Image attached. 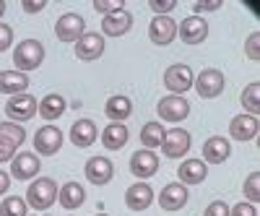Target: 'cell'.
<instances>
[{
  "instance_id": "obj_1",
  "label": "cell",
  "mask_w": 260,
  "mask_h": 216,
  "mask_svg": "<svg viewBox=\"0 0 260 216\" xmlns=\"http://www.w3.org/2000/svg\"><path fill=\"white\" fill-rule=\"evenodd\" d=\"M24 201L34 211H47L57 201V182L52 177H34V182L26 188Z\"/></svg>"
},
{
  "instance_id": "obj_2",
  "label": "cell",
  "mask_w": 260,
  "mask_h": 216,
  "mask_svg": "<svg viewBox=\"0 0 260 216\" xmlns=\"http://www.w3.org/2000/svg\"><path fill=\"white\" fill-rule=\"evenodd\" d=\"M42 60H45V47H42L39 39H24V42H18L16 50H13V66L21 73L37 71L42 66Z\"/></svg>"
},
{
  "instance_id": "obj_3",
  "label": "cell",
  "mask_w": 260,
  "mask_h": 216,
  "mask_svg": "<svg viewBox=\"0 0 260 216\" xmlns=\"http://www.w3.org/2000/svg\"><path fill=\"white\" fill-rule=\"evenodd\" d=\"M226 86V78L219 68H203L192 81V89L198 91L201 99H216Z\"/></svg>"
},
{
  "instance_id": "obj_4",
  "label": "cell",
  "mask_w": 260,
  "mask_h": 216,
  "mask_svg": "<svg viewBox=\"0 0 260 216\" xmlns=\"http://www.w3.org/2000/svg\"><path fill=\"white\" fill-rule=\"evenodd\" d=\"M192 81H195V73L185 63H175V66H169L164 71V86L175 97H185V91L192 89Z\"/></svg>"
},
{
  "instance_id": "obj_5",
  "label": "cell",
  "mask_w": 260,
  "mask_h": 216,
  "mask_svg": "<svg viewBox=\"0 0 260 216\" xmlns=\"http://www.w3.org/2000/svg\"><path fill=\"white\" fill-rule=\"evenodd\" d=\"M190 148H192V136L185 128H169V131H164L161 151L167 159H182V157H187Z\"/></svg>"
},
{
  "instance_id": "obj_6",
  "label": "cell",
  "mask_w": 260,
  "mask_h": 216,
  "mask_svg": "<svg viewBox=\"0 0 260 216\" xmlns=\"http://www.w3.org/2000/svg\"><path fill=\"white\" fill-rule=\"evenodd\" d=\"M62 148V131L57 125H42L34 133V151L37 157H55Z\"/></svg>"
},
{
  "instance_id": "obj_7",
  "label": "cell",
  "mask_w": 260,
  "mask_h": 216,
  "mask_svg": "<svg viewBox=\"0 0 260 216\" xmlns=\"http://www.w3.org/2000/svg\"><path fill=\"white\" fill-rule=\"evenodd\" d=\"M37 107H39L37 97H31V94H16V97H8V102H6V115H8L11 122L21 125V122H26V120H31L37 115Z\"/></svg>"
},
{
  "instance_id": "obj_8",
  "label": "cell",
  "mask_w": 260,
  "mask_h": 216,
  "mask_svg": "<svg viewBox=\"0 0 260 216\" xmlns=\"http://www.w3.org/2000/svg\"><path fill=\"white\" fill-rule=\"evenodd\" d=\"M159 172V157L156 151H148V148H138L133 157H130V175L138 177L141 182H146L148 177H154Z\"/></svg>"
},
{
  "instance_id": "obj_9",
  "label": "cell",
  "mask_w": 260,
  "mask_h": 216,
  "mask_svg": "<svg viewBox=\"0 0 260 216\" xmlns=\"http://www.w3.org/2000/svg\"><path fill=\"white\" fill-rule=\"evenodd\" d=\"M156 112L164 122H182L187 115H190V102L185 97H175V94H169V97H161L159 104H156Z\"/></svg>"
},
{
  "instance_id": "obj_10",
  "label": "cell",
  "mask_w": 260,
  "mask_h": 216,
  "mask_svg": "<svg viewBox=\"0 0 260 216\" xmlns=\"http://www.w3.org/2000/svg\"><path fill=\"white\" fill-rule=\"evenodd\" d=\"M39 169H42V162L34 151H21V154H16L11 159V177H16L21 182L34 180L39 175Z\"/></svg>"
},
{
  "instance_id": "obj_11",
  "label": "cell",
  "mask_w": 260,
  "mask_h": 216,
  "mask_svg": "<svg viewBox=\"0 0 260 216\" xmlns=\"http://www.w3.org/2000/svg\"><path fill=\"white\" fill-rule=\"evenodd\" d=\"M55 34L60 42H78L86 34V21L81 13H62L55 24Z\"/></svg>"
},
{
  "instance_id": "obj_12",
  "label": "cell",
  "mask_w": 260,
  "mask_h": 216,
  "mask_svg": "<svg viewBox=\"0 0 260 216\" xmlns=\"http://www.w3.org/2000/svg\"><path fill=\"white\" fill-rule=\"evenodd\" d=\"M83 172H86V180H89L91 185L102 188L115 177V164H112L110 157H91L89 162H86Z\"/></svg>"
},
{
  "instance_id": "obj_13",
  "label": "cell",
  "mask_w": 260,
  "mask_h": 216,
  "mask_svg": "<svg viewBox=\"0 0 260 216\" xmlns=\"http://www.w3.org/2000/svg\"><path fill=\"white\" fill-rule=\"evenodd\" d=\"M177 37V24L172 16H154V21L148 24V39L159 47L172 45V39Z\"/></svg>"
},
{
  "instance_id": "obj_14",
  "label": "cell",
  "mask_w": 260,
  "mask_h": 216,
  "mask_svg": "<svg viewBox=\"0 0 260 216\" xmlns=\"http://www.w3.org/2000/svg\"><path fill=\"white\" fill-rule=\"evenodd\" d=\"M177 34L185 45H201L208 37V21L201 16H187L182 18V24H177Z\"/></svg>"
},
{
  "instance_id": "obj_15",
  "label": "cell",
  "mask_w": 260,
  "mask_h": 216,
  "mask_svg": "<svg viewBox=\"0 0 260 216\" xmlns=\"http://www.w3.org/2000/svg\"><path fill=\"white\" fill-rule=\"evenodd\" d=\"M104 55V37L99 32H86L78 42H76V57L83 63L99 60Z\"/></svg>"
},
{
  "instance_id": "obj_16",
  "label": "cell",
  "mask_w": 260,
  "mask_h": 216,
  "mask_svg": "<svg viewBox=\"0 0 260 216\" xmlns=\"http://www.w3.org/2000/svg\"><path fill=\"white\" fill-rule=\"evenodd\" d=\"M151 203H154V188H151L148 182H133L127 190H125V206L130 211H146Z\"/></svg>"
},
{
  "instance_id": "obj_17",
  "label": "cell",
  "mask_w": 260,
  "mask_h": 216,
  "mask_svg": "<svg viewBox=\"0 0 260 216\" xmlns=\"http://www.w3.org/2000/svg\"><path fill=\"white\" fill-rule=\"evenodd\" d=\"M187 198H190V193H187V188H185L182 182H169V185H164L161 193H159V206L172 213V211L185 208Z\"/></svg>"
},
{
  "instance_id": "obj_18",
  "label": "cell",
  "mask_w": 260,
  "mask_h": 216,
  "mask_svg": "<svg viewBox=\"0 0 260 216\" xmlns=\"http://www.w3.org/2000/svg\"><path fill=\"white\" fill-rule=\"evenodd\" d=\"M257 131H260V122H257V117H252V115H237V117H232V122H229V136L234 138V141H240V143H247V141H252L255 136H257Z\"/></svg>"
},
{
  "instance_id": "obj_19",
  "label": "cell",
  "mask_w": 260,
  "mask_h": 216,
  "mask_svg": "<svg viewBox=\"0 0 260 216\" xmlns=\"http://www.w3.org/2000/svg\"><path fill=\"white\" fill-rule=\"evenodd\" d=\"M96 138H99V128H96L94 120L83 117V120H76L71 125V143L76 148H89Z\"/></svg>"
},
{
  "instance_id": "obj_20",
  "label": "cell",
  "mask_w": 260,
  "mask_h": 216,
  "mask_svg": "<svg viewBox=\"0 0 260 216\" xmlns=\"http://www.w3.org/2000/svg\"><path fill=\"white\" fill-rule=\"evenodd\" d=\"M130 26H133V16L125 8L115 11V13L102 18V37H125L130 32Z\"/></svg>"
},
{
  "instance_id": "obj_21",
  "label": "cell",
  "mask_w": 260,
  "mask_h": 216,
  "mask_svg": "<svg viewBox=\"0 0 260 216\" xmlns=\"http://www.w3.org/2000/svg\"><path fill=\"white\" fill-rule=\"evenodd\" d=\"M177 177L180 182L187 188V185H201L206 177H208V167L203 159H185L180 167H177Z\"/></svg>"
},
{
  "instance_id": "obj_22",
  "label": "cell",
  "mask_w": 260,
  "mask_h": 216,
  "mask_svg": "<svg viewBox=\"0 0 260 216\" xmlns=\"http://www.w3.org/2000/svg\"><path fill=\"white\" fill-rule=\"evenodd\" d=\"M232 154V146L224 136H211L203 143V162L206 164H224Z\"/></svg>"
},
{
  "instance_id": "obj_23",
  "label": "cell",
  "mask_w": 260,
  "mask_h": 216,
  "mask_svg": "<svg viewBox=\"0 0 260 216\" xmlns=\"http://www.w3.org/2000/svg\"><path fill=\"white\" fill-rule=\"evenodd\" d=\"M127 141H130V131L125 122H110L102 131V146L107 151H120V148H125Z\"/></svg>"
},
{
  "instance_id": "obj_24",
  "label": "cell",
  "mask_w": 260,
  "mask_h": 216,
  "mask_svg": "<svg viewBox=\"0 0 260 216\" xmlns=\"http://www.w3.org/2000/svg\"><path fill=\"white\" fill-rule=\"evenodd\" d=\"M104 115L110 117V122H125L130 115H133V102L125 94H112L104 104Z\"/></svg>"
},
{
  "instance_id": "obj_25",
  "label": "cell",
  "mask_w": 260,
  "mask_h": 216,
  "mask_svg": "<svg viewBox=\"0 0 260 216\" xmlns=\"http://www.w3.org/2000/svg\"><path fill=\"white\" fill-rule=\"evenodd\" d=\"M29 89V76L21 73V71H0V94H8V97H16V94H26Z\"/></svg>"
},
{
  "instance_id": "obj_26",
  "label": "cell",
  "mask_w": 260,
  "mask_h": 216,
  "mask_svg": "<svg viewBox=\"0 0 260 216\" xmlns=\"http://www.w3.org/2000/svg\"><path fill=\"white\" fill-rule=\"evenodd\" d=\"M57 201L65 211H76L83 206L86 201V188L78 185V182H65L60 190H57Z\"/></svg>"
},
{
  "instance_id": "obj_27",
  "label": "cell",
  "mask_w": 260,
  "mask_h": 216,
  "mask_svg": "<svg viewBox=\"0 0 260 216\" xmlns=\"http://www.w3.org/2000/svg\"><path fill=\"white\" fill-rule=\"evenodd\" d=\"M65 110H68V102H65V97H60V94H47L45 99L39 102V107H37L39 117H42V120H47V122L62 117Z\"/></svg>"
},
{
  "instance_id": "obj_28",
  "label": "cell",
  "mask_w": 260,
  "mask_h": 216,
  "mask_svg": "<svg viewBox=\"0 0 260 216\" xmlns=\"http://www.w3.org/2000/svg\"><path fill=\"white\" fill-rule=\"evenodd\" d=\"M164 131L167 128L161 122H146L141 128V146L154 151V148H161V141H164Z\"/></svg>"
},
{
  "instance_id": "obj_29",
  "label": "cell",
  "mask_w": 260,
  "mask_h": 216,
  "mask_svg": "<svg viewBox=\"0 0 260 216\" xmlns=\"http://www.w3.org/2000/svg\"><path fill=\"white\" fill-rule=\"evenodd\" d=\"M0 141L11 143L13 148L24 146V141H26V131H24V125H18V122H11V120L0 122Z\"/></svg>"
},
{
  "instance_id": "obj_30",
  "label": "cell",
  "mask_w": 260,
  "mask_h": 216,
  "mask_svg": "<svg viewBox=\"0 0 260 216\" xmlns=\"http://www.w3.org/2000/svg\"><path fill=\"white\" fill-rule=\"evenodd\" d=\"M0 216H29V206L21 196H6L0 203Z\"/></svg>"
},
{
  "instance_id": "obj_31",
  "label": "cell",
  "mask_w": 260,
  "mask_h": 216,
  "mask_svg": "<svg viewBox=\"0 0 260 216\" xmlns=\"http://www.w3.org/2000/svg\"><path fill=\"white\" fill-rule=\"evenodd\" d=\"M242 107H245V115L257 117V112H260V83L257 81L250 83L247 89L242 91Z\"/></svg>"
},
{
  "instance_id": "obj_32",
  "label": "cell",
  "mask_w": 260,
  "mask_h": 216,
  "mask_svg": "<svg viewBox=\"0 0 260 216\" xmlns=\"http://www.w3.org/2000/svg\"><path fill=\"white\" fill-rule=\"evenodd\" d=\"M242 190H245V201L257 206V201H260V175H257V172H250Z\"/></svg>"
},
{
  "instance_id": "obj_33",
  "label": "cell",
  "mask_w": 260,
  "mask_h": 216,
  "mask_svg": "<svg viewBox=\"0 0 260 216\" xmlns=\"http://www.w3.org/2000/svg\"><path fill=\"white\" fill-rule=\"evenodd\" d=\"M122 8H125V0H94V11L102 16H110V13L122 11Z\"/></svg>"
},
{
  "instance_id": "obj_34",
  "label": "cell",
  "mask_w": 260,
  "mask_h": 216,
  "mask_svg": "<svg viewBox=\"0 0 260 216\" xmlns=\"http://www.w3.org/2000/svg\"><path fill=\"white\" fill-rule=\"evenodd\" d=\"M245 55H247L252 63L260 60V34H257V32H252V34L247 37V42H245Z\"/></svg>"
},
{
  "instance_id": "obj_35",
  "label": "cell",
  "mask_w": 260,
  "mask_h": 216,
  "mask_svg": "<svg viewBox=\"0 0 260 216\" xmlns=\"http://www.w3.org/2000/svg\"><path fill=\"white\" fill-rule=\"evenodd\" d=\"M151 11H154L156 16H169L172 11H175L177 8V3H175V0H151Z\"/></svg>"
},
{
  "instance_id": "obj_36",
  "label": "cell",
  "mask_w": 260,
  "mask_h": 216,
  "mask_svg": "<svg viewBox=\"0 0 260 216\" xmlns=\"http://www.w3.org/2000/svg\"><path fill=\"white\" fill-rule=\"evenodd\" d=\"M229 216H257V206H252L247 201H240L237 206H229Z\"/></svg>"
},
{
  "instance_id": "obj_37",
  "label": "cell",
  "mask_w": 260,
  "mask_h": 216,
  "mask_svg": "<svg viewBox=\"0 0 260 216\" xmlns=\"http://www.w3.org/2000/svg\"><path fill=\"white\" fill-rule=\"evenodd\" d=\"M11 42H13V29L0 21V52H6L11 47Z\"/></svg>"
},
{
  "instance_id": "obj_38",
  "label": "cell",
  "mask_w": 260,
  "mask_h": 216,
  "mask_svg": "<svg viewBox=\"0 0 260 216\" xmlns=\"http://www.w3.org/2000/svg\"><path fill=\"white\" fill-rule=\"evenodd\" d=\"M203 216H229V206L224 201H213V203H208Z\"/></svg>"
},
{
  "instance_id": "obj_39",
  "label": "cell",
  "mask_w": 260,
  "mask_h": 216,
  "mask_svg": "<svg viewBox=\"0 0 260 216\" xmlns=\"http://www.w3.org/2000/svg\"><path fill=\"white\" fill-rule=\"evenodd\" d=\"M21 8H24L26 13H39V11H45L47 8V0H24V3H21Z\"/></svg>"
},
{
  "instance_id": "obj_40",
  "label": "cell",
  "mask_w": 260,
  "mask_h": 216,
  "mask_svg": "<svg viewBox=\"0 0 260 216\" xmlns=\"http://www.w3.org/2000/svg\"><path fill=\"white\" fill-rule=\"evenodd\" d=\"M13 157H16V148H13L11 143H6V141H0V164L11 162Z\"/></svg>"
},
{
  "instance_id": "obj_41",
  "label": "cell",
  "mask_w": 260,
  "mask_h": 216,
  "mask_svg": "<svg viewBox=\"0 0 260 216\" xmlns=\"http://www.w3.org/2000/svg\"><path fill=\"white\" fill-rule=\"evenodd\" d=\"M219 8H221V0H216V3H195L192 6L195 16H198V13H208V11H219Z\"/></svg>"
},
{
  "instance_id": "obj_42",
  "label": "cell",
  "mask_w": 260,
  "mask_h": 216,
  "mask_svg": "<svg viewBox=\"0 0 260 216\" xmlns=\"http://www.w3.org/2000/svg\"><path fill=\"white\" fill-rule=\"evenodd\" d=\"M8 188H11V175H8V172H3V169H0V196H6V193H8Z\"/></svg>"
},
{
  "instance_id": "obj_43",
  "label": "cell",
  "mask_w": 260,
  "mask_h": 216,
  "mask_svg": "<svg viewBox=\"0 0 260 216\" xmlns=\"http://www.w3.org/2000/svg\"><path fill=\"white\" fill-rule=\"evenodd\" d=\"M3 13H6V0H0V18H3Z\"/></svg>"
},
{
  "instance_id": "obj_44",
  "label": "cell",
  "mask_w": 260,
  "mask_h": 216,
  "mask_svg": "<svg viewBox=\"0 0 260 216\" xmlns=\"http://www.w3.org/2000/svg\"><path fill=\"white\" fill-rule=\"evenodd\" d=\"M96 216H110V213H96Z\"/></svg>"
},
{
  "instance_id": "obj_45",
  "label": "cell",
  "mask_w": 260,
  "mask_h": 216,
  "mask_svg": "<svg viewBox=\"0 0 260 216\" xmlns=\"http://www.w3.org/2000/svg\"><path fill=\"white\" fill-rule=\"evenodd\" d=\"M68 216H73V213H68Z\"/></svg>"
}]
</instances>
